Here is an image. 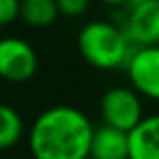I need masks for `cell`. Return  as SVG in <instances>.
Here are the masks:
<instances>
[{"label": "cell", "mask_w": 159, "mask_h": 159, "mask_svg": "<svg viewBox=\"0 0 159 159\" xmlns=\"http://www.w3.org/2000/svg\"><path fill=\"white\" fill-rule=\"evenodd\" d=\"M125 69L131 87L141 97L159 101V44L137 47L131 52Z\"/></svg>", "instance_id": "5"}, {"label": "cell", "mask_w": 159, "mask_h": 159, "mask_svg": "<svg viewBox=\"0 0 159 159\" xmlns=\"http://www.w3.org/2000/svg\"><path fill=\"white\" fill-rule=\"evenodd\" d=\"M129 159H159V115H149L129 133Z\"/></svg>", "instance_id": "8"}, {"label": "cell", "mask_w": 159, "mask_h": 159, "mask_svg": "<svg viewBox=\"0 0 159 159\" xmlns=\"http://www.w3.org/2000/svg\"><path fill=\"white\" fill-rule=\"evenodd\" d=\"M95 127L77 107H48L28 131V149L34 159H89Z\"/></svg>", "instance_id": "1"}, {"label": "cell", "mask_w": 159, "mask_h": 159, "mask_svg": "<svg viewBox=\"0 0 159 159\" xmlns=\"http://www.w3.org/2000/svg\"><path fill=\"white\" fill-rule=\"evenodd\" d=\"M123 30L135 48L159 44V0H147L129 8Z\"/></svg>", "instance_id": "6"}, {"label": "cell", "mask_w": 159, "mask_h": 159, "mask_svg": "<svg viewBox=\"0 0 159 159\" xmlns=\"http://www.w3.org/2000/svg\"><path fill=\"white\" fill-rule=\"evenodd\" d=\"M24 135V121L14 107L0 103V151L12 149Z\"/></svg>", "instance_id": "10"}, {"label": "cell", "mask_w": 159, "mask_h": 159, "mask_svg": "<svg viewBox=\"0 0 159 159\" xmlns=\"http://www.w3.org/2000/svg\"><path fill=\"white\" fill-rule=\"evenodd\" d=\"M58 14L69 16V18H77V16L85 14L89 8V0H57Z\"/></svg>", "instance_id": "11"}, {"label": "cell", "mask_w": 159, "mask_h": 159, "mask_svg": "<svg viewBox=\"0 0 159 159\" xmlns=\"http://www.w3.org/2000/svg\"><path fill=\"white\" fill-rule=\"evenodd\" d=\"M20 14V0H0V26L14 22Z\"/></svg>", "instance_id": "12"}, {"label": "cell", "mask_w": 159, "mask_h": 159, "mask_svg": "<svg viewBox=\"0 0 159 159\" xmlns=\"http://www.w3.org/2000/svg\"><path fill=\"white\" fill-rule=\"evenodd\" d=\"M39 69V57L30 43L18 36L0 39V79L8 83H26Z\"/></svg>", "instance_id": "4"}, {"label": "cell", "mask_w": 159, "mask_h": 159, "mask_svg": "<svg viewBox=\"0 0 159 159\" xmlns=\"http://www.w3.org/2000/svg\"><path fill=\"white\" fill-rule=\"evenodd\" d=\"M81 57L99 70H113L125 66L135 51L123 28L107 20H93L81 28L77 36Z\"/></svg>", "instance_id": "2"}, {"label": "cell", "mask_w": 159, "mask_h": 159, "mask_svg": "<svg viewBox=\"0 0 159 159\" xmlns=\"http://www.w3.org/2000/svg\"><path fill=\"white\" fill-rule=\"evenodd\" d=\"M101 2L109 4V6H127L129 0H101Z\"/></svg>", "instance_id": "13"}, {"label": "cell", "mask_w": 159, "mask_h": 159, "mask_svg": "<svg viewBox=\"0 0 159 159\" xmlns=\"http://www.w3.org/2000/svg\"><path fill=\"white\" fill-rule=\"evenodd\" d=\"M101 117H103V125L131 133L145 119L141 95L133 87H113V89H109L101 99Z\"/></svg>", "instance_id": "3"}, {"label": "cell", "mask_w": 159, "mask_h": 159, "mask_svg": "<svg viewBox=\"0 0 159 159\" xmlns=\"http://www.w3.org/2000/svg\"><path fill=\"white\" fill-rule=\"evenodd\" d=\"M20 20L32 28H47L57 20V0H20Z\"/></svg>", "instance_id": "9"}, {"label": "cell", "mask_w": 159, "mask_h": 159, "mask_svg": "<svg viewBox=\"0 0 159 159\" xmlns=\"http://www.w3.org/2000/svg\"><path fill=\"white\" fill-rule=\"evenodd\" d=\"M89 159H129V133L109 125L95 129Z\"/></svg>", "instance_id": "7"}]
</instances>
